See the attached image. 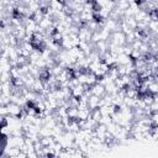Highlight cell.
<instances>
[{"label": "cell", "mask_w": 158, "mask_h": 158, "mask_svg": "<svg viewBox=\"0 0 158 158\" xmlns=\"http://www.w3.org/2000/svg\"><path fill=\"white\" fill-rule=\"evenodd\" d=\"M110 41L116 46H125L126 44V33H123L122 31H115L111 33Z\"/></svg>", "instance_id": "1"}, {"label": "cell", "mask_w": 158, "mask_h": 158, "mask_svg": "<svg viewBox=\"0 0 158 158\" xmlns=\"http://www.w3.org/2000/svg\"><path fill=\"white\" fill-rule=\"evenodd\" d=\"M6 106H7V110H9V115L15 116V117L19 118V116H20L21 112H22V106L19 105V104H16V102H12V101L9 102Z\"/></svg>", "instance_id": "2"}, {"label": "cell", "mask_w": 158, "mask_h": 158, "mask_svg": "<svg viewBox=\"0 0 158 158\" xmlns=\"http://www.w3.org/2000/svg\"><path fill=\"white\" fill-rule=\"evenodd\" d=\"M90 89H91V93H93L94 95H98V96H100V98H102V96L106 94L105 85H102L101 83H96V84H94Z\"/></svg>", "instance_id": "3"}, {"label": "cell", "mask_w": 158, "mask_h": 158, "mask_svg": "<svg viewBox=\"0 0 158 158\" xmlns=\"http://www.w3.org/2000/svg\"><path fill=\"white\" fill-rule=\"evenodd\" d=\"M100 99H101L100 96L91 94V95L89 96V99H88V105H89V109H90V110L98 109V107H99V104H100Z\"/></svg>", "instance_id": "4"}, {"label": "cell", "mask_w": 158, "mask_h": 158, "mask_svg": "<svg viewBox=\"0 0 158 158\" xmlns=\"http://www.w3.org/2000/svg\"><path fill=\"white\" fill-rule=\"evenodd\" d=\"M123 19H125L126 23L128 25V27L131 30H136L137 28V20L135 19V16H132V17H123Z\"/></svg>", "instance_id": "5"}, {"label": "cell", "mask_w": 158, "mask_h": 158, "mask_svg": "<svg viewBox=\"0 0 158 158\" xmlns=\"http://www.w3.org/2000/svg\"><path fill=\"white\" fill-rule=\"evenodd\" d=\"M91 117H93L95 121L100 122V120H101V117H102V114H101V111H100V109H99V107H98V109L91 110Z\"/></svg>", "instance_id": "6"}, {"label": "cell", "mask_w": 158, "mask_h": 158, "mask_svg": "<svg viewBox=\"0 0 158 158\" xmlns=\"http://www.w3.org/2000/svg\"><path fill=\"white\" fill-rule=\"evenodd\" d=\"M68 116H69L70 118L78 117V107H69V109H68Z\"/></svg>", "instance_id": "7"}]
</instances>
